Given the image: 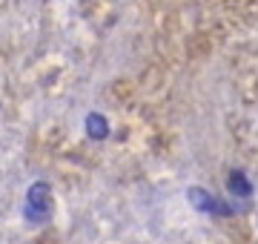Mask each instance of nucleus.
Listing matches in <instances>:
<instances>
[{
  "label": "nucleus",
  "mask_w": 258,
  "mask_h": 244,
  "mask_svg": "<svg viewBox=\"0 0 258 244\" xmlns=\"http://www.w3.org/2000/svg\"><path fill=\"white\" fill-rule=\"evenodd\" d=\"M46 196H49L46 184H35V187L29 190V207H26L29 218H35V221L46 218V213H49V198Z\"/></svg>",
  "instance_id": "f257e3e1"
},
{
  "label": "nucleus",
  "mask_w": 258,
  "mask_h": 244,
  "mask_svg": "<svg viewBox=\"0 0 258 244\" xmlns=\"http://www.w3.org/2000/svg\"><path fill=\"white\" fill-rule=\"evenodd\" d=\"M86 132H89V138H106V135H109V121H106L103 115L92 112L86 118Z\"/></svg>",
  "instance_id": "f03ea898"
},
{
  "label": "nucleus",
  "mask_w": 258,
  "mask_h": 244,
  "mask_svg": "<svg viewBox=\"0 0 258 244\" xmlns=\"http://www.w3.org/2000/svg\"><path fill=\"white\" fill-rule=\"evenodd\" d=\"M230 187H232V193H241V196H249V184L244 181V175H241V172H232V178H230Z\"/></svg>",
  "instance_id": "7ed1b4c3"
}]
</instances>
